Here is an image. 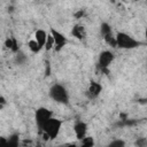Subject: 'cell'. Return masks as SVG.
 Masks as SVG:
<instances>
[{
	"label": "cell",
	"mask_w": 147,
	"mask_h": 147,
	"mask_svg": "<svg viewBox=\"0 0 147 147\" xmlns=\"http://www.w3.org/2000/svg\"><path fill=\"white\" fill-rule=\"evenodd\" d=\"M62 125H63V121L62 119L56 118V117H52L44 125V127L41 130V133L44 134V137H46L45 139L54 140L60 134V131H61Z\"/></svg>",
	"instance_id": "6da1fadb"
},
{
	"label": "cell",
	"mask_w": 147,
	"mask_h": 147,
	"mask_svg": "<svg viewBox=\"0 0 147 147\" xmlns=\"http://www.w3.org/2000/svg\"><path fill=\"white\" fill-rule=\"evenodd\" d=\"M49 98L55 101L56 103H61V105H68L69 103V92L65 88V86H63L62 84L55 83L49 87L48 91Z\"/></svg>",
	"instance_id": "7a4b0ae2"
},
{
	"label": "cell",
	"mask_w": 147,
	"mask_h": 147,
	"mask_svg": "<svg viewBox=\"0 0 147 147\" xmlns=\"http://www.w3.org/2000/svg\"><path fill=\"white\" fill-rule=\"evenodd\" d=\"M116 40H117V48L121 49H134L142 45L141 41L137 40L132 36L123 31H118L116 33Z\"/></svg>",
	"instance_id": "3957f363"
},
{
	"label": "cell",
	"mask_w": 147,
	"mask_h": 147,
	"mask_svg": "<svg viewBox=\"0 0 147 147\" xmlns=\"http://www.w3.org/2000/svg\"><path fill=\"white\" fill-rule=\"evenodd\" d=\"M114 60H115V55L111 51L105 49V51L100 52V54L98 56V62H96L98 69L100 71L105 72L106 75H108L109 74V67L114 62Z\"/></svg>",
	"instance_id": "277c9868"
},
{
	"label": "cell",
	"mask_w": 147,
	"mask_h": 147,
	"mask_svg": "<svg viewBox=\"0 0 147 147\" xmlns=\"http://www.w3.org/2000/svg\"><path fill=\"white\" fill-rule=\"evenodd\" d=\"M52 117H53V111L49 110L48 108H46V107H39V108L36 109V111H34V122H36V125H37L39 132H41L44 125Z\"/></svg>",
	"instance_id": "5b68a950"
},
{
	"label": "cell",
	"mask_w": 147,
	"mask_h": 147,
	"mask_svg": "<svg viewBox=\"0 0 147 147\" xmlns=\"http://www.w3.org/2000/svg\"><path fill=\"white\" fill-rule=\"evenodd\" d=\"M49 32L52 33L53 38H54V41H55V52H60L62 48H64V46H67L68 44V38L62 33L60 32L59 30L54 29V28H51L49 29Z\"/></svg>",
	"instance_id": "8992f818"
},
{
	"label": "cell",
	"mask_w": 147,
	"mask_h": 147,
	"mask_svg": "<svg viewBox=\"0 0 147 147\" xmlns=\"http://www.w3.org/2000/svg\"><path fill=\"white\" fill-rule=\"evenodd\" d=\"M87 123L84 122V121H76L75 124H74V132H75V136H76V139L77 140H82L83 138H85L87 136Z\"/></svg>",
	"instance_id": "52a82bcc"
},
{
	"label": "cell",
	"mask_w": 147,
	"mask_h": 147,
	"mask_svg": "<svg viewBox=\"0 0 147 147\" xmlns=\"http://www.w3.org/2000/svg\"><path fill=\"white\" fill-rule=\"evenodd\" d=\"M101 91H102V85L95 80H92L86 91V95L88 96V99H96L100 95Z\"/></svg>",
	"instance_id": "ba28073f"
},
{
	"label": "cell",
	"mask_w": 147,
	"mask_h": 147,
	"mask_svg": "<svg viewBox=\"0 0 147 147\" xmlns=\"http://www.w3.org/2000/svg\"><path fill=\"white\" fill-rule=\"evenodd\" d=\"M71 36L80 41L85 40L86 39V36H87V32H86V29L84 25L82 24H75L71 29Z\"/></svg>",
	"instance_id": "9c48e42d"
},
{
	"label": "cell",
	"mask_w": 147,
	"mask_h": 147,
	"mask_svg": "<svg viewBox=\"0 0 147 147\" xmlns=\"http://www.w3.org/2000/svg\"><path fill=\"white\" fill-rule=\"evenodd\" d=\"M47 32L45 31V30H42V29H37L36 31H34V36H33V38L38 41V44L44 48V46H45V42H46V39H47Z\"/></svg>",
	"instance_id": "30bf717a"
},
{
	"label": "cell",
	"mask_w": 147,
	"mask_h": 147,
	"mask_svg": "<svg viewBox=\"0 0 147 147\" xmlns=\"http://www.w3.org/2000/svg\"><path fill=\"white\" fill-rule=\"evenodd\" d=\"M5 46H6V48L10 49L13 53H17V52L20 51L17 40H16L14 37H8V38L5 40Z\"/></svg>",
	"instance_id": "8fae6325"
},
{
	"label": "cell",
	"mask_w": 147,
	"mask_h": 147,
	"mask_svg": "<svg viewBox=\"0 0 147 147\" xmlns=\"http://www.w3.org/2000/svg\"><path fill=\"white\" fill-rule=\"evenodd\" d=\"M28 47H29V49L31 51V53H33V54H37V53H39V52L42 49V47L38 44V41H37L34 38L28 41Z\"/></svg>",
	"instance_id": "7c38bea8"
},
{
	"label": "cell",
	"mask_w": 147,
	"mask_h": 147,
	"mask_svg": "<svg viewBox=\"0 0 147 147\" xmlns=\"http://www.w3.org/2000/svg\"><path fill=\"white\" fill-rule=\"evenodd\" d=\"M110 33H113L111 25L109 23H107V22H102L100 24V34L102 36V38L108 36V34H110Z\"/></svg>",
	"instance_id": "4fadbf2b"
},
{
	"label": "cell",
	"mask_w": 147,
	"mask_h": 147,
	"mask_svg": "<svg viewBox=\"0 0 147 147\" xmlns=\"http://www.w3.org/2000/svg\"><path fill=\"white\" fill-rule=\"evenodd\" d=\"M18 144H20V133H17V132L11 133V134L7 138V145H8V146L16 147V146H18Z\"/></svg>",
	"instance_id": "5bb4252c"
},
{
	"label": "cell",
	"mask_w": 147,
	"mask_h": 147,
	"mask_svg": "<svg viewBox=\"0 0 147 147\" xmlns=\"http://www.w3.org/2000/svg\"><path fill=\"white\" fill-rule=\"evenodd\" d=\"M16 55H15V63L17 64V65H23L25 62H26V60H28V57H26V55L23 53V52H21V51H18L17 53H15Z\"/></svg>",
	"instance_id": "9a60e30c"
},
{
	"label": "cell",
	"mask_w": 147,
	"mask_h": 147,
	"mask_svg": "<svg viewBox=\"0 0 147 147\" xmlns=\"http://www.w3.org/2000/svg\"><path fill=\"white\" fill-rule=\"evenodd\" d=\"M103 40L106 41L107 45L111 46L113 48H117V40H116V36H113V33L103 37Z\"/></svg>",
	"instance_id": "2e32d148"
},
{
	"label": "cell",
	"mask_w": 147,
	"mask_h": 147,
	"mask_svg": "<svg viewBox=\"0 0 147 147\" xmlns=\"http://www.w3.org/2000/svg\"><path fill=\"white\" fill-rule=\"evenodd\" d=\"M54 47H55V41H54V38H53L52 33L49 32V33L47 34V39H46V42H45L44 48H45L46 51H51V49H53Z\"/></svg>",
	"instance_id": "e0dca14e"
},
{
	"label": "cell",
	"mask_w": 147,
	"mask_h": 147,
	"mask_svg": "<svg viewBox=\"0 0 147 147\" xmlns=\"http://www.w3.org/2000/svg\"><path fill=\"white\" fill-rule=\"evenodd\" d=\"M94 144H95L94 139L88 136H86L85 138H83L80 140V146H83V147H92V146H94Z\"/></svg>",
	"instance_id": "ac0fdd59"
},
{
	"label": "cell",
	"mask_w": 147,
	"mask_h": 147,
	"mask_svg": "<svg viewBox=\"0 0 147 147\" xmlns=\"http://www.w3.org/2000/svg\"><path fill=\"white\" fill-rule=\"evenodd\" d=\"M109 146L110 147H123L125 146V141L122 139H114L113 141L109 142Z\"/></svg>",
	"instance_id": "d6986e66"
},
{
	"label": "cell",
	"mask_w": 147,
	"mask_h": 147,
	"mask_svg": "<svg viewBox=\"0 0 147 147\" xmlns=\"http://www.w3.org/2000/svg\"><path fill=\"white\" fill-rule=\"evenodd\" d=\"M136 145H137V146H139V147L147 146V139H146V138H139V139H137Z\"/></svg>",
	"instance_id": "ffe728a7"
},
{
	"label": "cell",
	"mask_w": 147,
	"mask_h": 147,
	"mask_svg": "<svg viewBox=\"0 0 147 147\" xmlns=\"http://www.w3.org/2000/svg\"><path fill=\"white\" fill-rule=\"evenodd\" d=\"M74 16H75L76 20H79V18H82L83 16H85V10H84V9H79L78 11H76V13L74 14Z\"/></svg>",
	"instance_id": "44dd1931"
},
{
	"label": "cell",
	"mask_w": 147,
	"mask_h": 147,
	"mask_svg": "<svg viewBox=\"0 0 147 147\" xmlns=\"http://www.w3.org/2000/svg\"><path fill=\"white\" fill-rule=\"evenodd\" d=\"M6 103H7V101H6L5 96L1 95V96H0V108H3V107L6 106Z\"/></svg>",
	"instance_id": "7402d4cb"
},
{
	"label": "cell",
	"mask_w": 147,
	"mask_h": 147,
	"mask_svg": "<svg viewBox=\"0 0 147 147\" xmlns=\"http://www.w3.org/2000/svg\"><path fill=\"white\" fill-rule=\"evenodd\" d=\"M0 142H1V144H6V145H7V138L1 137V138H0Z\"/></svg>",
	"instance_id": "603a6c76"
},
{
	"label": "cell",
	"mask_w": 147,
	"mask_h": 147,
	"mask_svg": "<svg viewBox=\"0 0 147 147\" xmlns=\"http://www.w3.org/2000/svg\"><path fill=\"white\" fill-rule=\"evenodd\" d=\"M145 39H146V44H147V28L145 30Z\"/></svg>",
	"instance_id": "cb8c5ba5"
},
{
	"label": "cell",
	"mask_w": 147,
	"mask_h": 147,
	"mask_svg": "<svg viewBox=\"0 0 147 147\" xmlns=\"http://www.w3.org/2000/svg\"><path fill=\"white\" fill-rule=\"evenodd\" d=\"M133 1H137V0H133Z\"/></svg>",
	"instance_id": "d4e9b609"
}]
</instances>
